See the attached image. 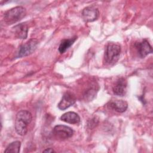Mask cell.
Masks as SVG:
<instances>
[{
  "label": "cell",
  "instance_id": "obj_1",
  "mask_svg": "<svg viewBox=\"0 0 153 153\" xmlns=\"http://www.w3.org/2000/svg\"><path fill=\"white\" fill-rule=\"evenodd\" d=\"M32 120V114L26 110H21L17 112L15 120V130L16 133L24 136L27 132V126Z\"/></svg>",
  "mask_w": 153,
  "mask_h": 153
},
{
  "label": "cell",
  "instance_id": "obj_2",
  "mask_svg": "<svg viewBox=\"0 0 153 153\" xmlns=\"http://www.w3.org/2000/svg\"><path fill=\"white\" fill-rule=\"evenodd\" d=\"M26 8L22 6L12 8L4 14V21L7 25H11L21 20L26 16Z\"/></svg>",
  "mask_w": 153,
  "mask_h": 153
},
{
  "label": "cell",
  "instance_id": "obj_3",
  "mask_svg": "<svg viewBox=\"0 0 153 153\" xmlns=\"http://www.w3.org/2000/svg\"><path fill=\"white\" fill-rule=\"evenodd\" d=\"M121 46L117 43L109 42L106 46L104 59L106 63L114 65L119 59L121 54Z\"/></svg>",
  "mask_w": 153,
  "mask_h": 153
},
{
  "label": "cell",
  "instance_id": "obj_4",
  "mask_svg": "<svg viewBox=\"0 0 153 153\" xmlns=\"http://www.w3.org/2000/svg\"><path fill=\"white\" fill-rule=\"evenodd\" d=\"M38 45V41L35 38H31L28 41L22 45L17 53V57L27 56L33 53L36 49Z\"/></svg>",
  "mask_w": 153,
  "mask_h": 153
},
{
  "label": "cell",
  "instance_id": "obj_5",
  "mask_svg": "<svg viewBox=\"0 0 153 153\" xmlns=\"http://www.w3.org/2000/svg\"><path fill=\"white\" fill-rule=\"evenodd\" d=\"M53 134L54 137L57 139L65 140L72 136L74 131L68 126L64 125H57L53 128Z\"/></svg>",
  "mask_w": 153,
  "mask_h": 153
},
{
  "label": "cell",
  "instance_id": "obj_6",
  "mask_svg": "<svg viewBox=\"0 0 153 153\" xmlns=\"http://www.w3.org/2000/svg\"><path fill=\"white\" fill-rule=\"evenodd\" d=\"M134 47L138 56L140 58H144L152 53V47L146 39L134 43Z\"/></svg>",
  "mask_w": 153,
  "mask_h": 153
},
{
  "label": "cell",
  "instance_id": "obj_7",
  "mask_svg": "<svg viewBox=\"0 0 153 153\" xmlns=\"http://www.w3.org/2000/svg\"><path fill=\"white\" fill-rule=\"evenodd\" d=\"M99 16V11L97 8L89 6L84 8L82 11V17L84 21L92 22L96 20Z\"/></svg>",
  "mask_w": 153,
  "mask_h": 153
},
{
  "label": "cell",
  "instance_id": "obj_8",
  "mask_svg": "<svg viewBox=\"0 0 153 153\" xmlns=\"http://www.w3.org/2000/svg\"><path fill=\"white\" fill-rule=\"evenodd\" d=\"M76 97L72 93L66 91L63 94L61 100L58 103V108L60 110H65L72 106L76 102Z\"/></svg>",
  "mask_w": 153,
  "mask_h": 153
},
{
  "label": "cell",
  "instance_id": "obj_9",
  "mask_svg": "<svg viewBox=\"0 0 153 153\" xmlns=\"http://www.w3.org/2000/svg\"><path fill=\"white\" fill-rule=\"evenodd\" d=\"M127 82L124 78H119L112 88L114 93L119 96H124L127 92Z\"/></svg>",
  "mask_w": 153,
  "mask_h": 153
},
{
  "label": "cell",
  "instance_id": "obj_10",
  "mask_svg": "<svg viewBox=\"0 0 153 153\" xmlns=\"http://www.w3.org/2000/svg\"><path fill=\"white\" fill-rule=\"evenodd\" d=\"M108 106L116 112L123 113L127 110L128 103L123 100H112L109 102Z\"/></svg>",
  "mask_w": 153,
  "mask_h": 153
},
{
  "label": "cell",
  "instance_id": "obj_11",
  "mask_svg": "<svg viewBox=\"0 0 153 153\" xmlns=\"http://www.w3.org/2000/svg\"><path fill=\"white\" fill-rule=\"evenodd\" d=\"M14 33L16 38L19 39H26L27 36L28 26L25 23H20L13 27Z\"/></svg>",
  "mask_w": 153,
  "mask_h": 153
},
{
  "label": "cell",
  "instance_id": "obj_12",
  "mask_svg": "<svg viewBox=\"0 0 153 153\" xmlns=\"http://www.w3.org/2000/svg\"><path fill=\"white\" fill-rule=\"evenodd\" d=\"M60 120L69 124H78L80 122V117L74 112H67L60 117Z\"/></svg>",
  "mask_w": 153,
  "mask_h": 153
},
{
  "label": "cell",
  "instance_id": "obj_13",
  "mask_svg": "<svg viewBox=\"0 0 153 153\" xmlns=\"http://www.w3.org/2000/svg\"><path fill=\"white\" fill-rule=\"evenodd\" d=\"M76 39H77V37L75 36L74 37H72L69 39H63L59 46L58 50L59 53L60 54L64 53L70 47H71L73 45V44L74 43V42L76 41Z\"/></svg>",
  "mask_w": 153,
  "mask_h": 153
},
{
  "label": "cell",
  "instance_id": "obj_14",
  "mask_svg": "<svg viewBox=\"0 0 153 153\" xmlns=\"http://www.w3.org/2000/svg\"><path fill=\"white\" fill-rule=\"evenodd\" d=\"M21 146V142L20 141H14L10 143L6 149H5V152H20V149Z\"/></svg>",
  "mask_w": 153,
  "mask_h": 153
},
{
  "label": "cell",
  "instance_id": "obj_15",
  "mask_svg": "<svg viewBox=\"0 0 153 153\" xmlns=\"http://www.w3.org/2000/svg\"><path fill=\"white\" fill-rule=\"evenodd\" d=\"M97 92V90L96 89V87H90L88 90H87L84 93V97L85 100L90 101L92 99H94L95 96L96 95V93Z\"/></svg>",
  "mask_w": 153,
  "mask_h": 153
},
{
  "label": "cell",
  "instance_id": "obj_16",
  "mask_svg": "<svg viewBox=\"0 0 153 153\" xmlns=\"http://www.w3.org/2000/svg\"><path fill=\"white\" fill-rule=\"evenodd\" d=\"M43 152H48V153L49 152H56V151L53 149L49 148H47L45 150H44Z\"/></svg>",
  "mask_w": 153,
  "mask_h": 153
}]
</instances>
